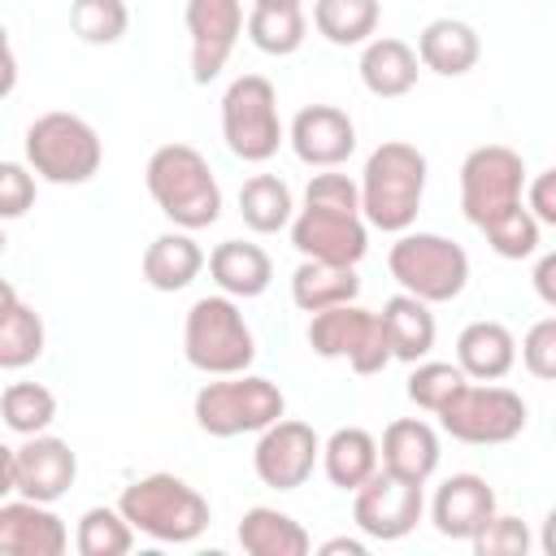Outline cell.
I'll use <instances>...</instances> for the list:
<instances>
[{
  "label": "cell",
  "instance_id": "1",
  "mask_svg": "<svg viewBox=\"0 0 556 556\" xmlns=\"http://www.w3.org/2000/svg\"><path fill=\"white\" fill-rule=\"evenodd\" d=\"M148 195L178 230H204L222 217V187L204 152L191 143H161L143 169Z\"/></svg>",
  "mask_w": 556,
  "mask_h": 556
},
{
  "label": "cell",
  "instance_id": "16",
  "mask_svg": "<svg viewBox=\"0 0 556 556\" xmlns=\"http://www.w3.org/2000/svg\"><path fill=\"white\" fill-rule=\"evenodd\" d=\"M182 22L191 35V83L204 87L226 70L248 17L239 0H187Z\"/></svg>",
  "mask_w": 556,
  "mask_h": 556
},
{
  "label": "cell",
  "instance_id": "44",
  "mask_svg": "<svg viewBox=\"0 0 556 556\" xmlns=\"http://www.w3.org/2000/svg\"><path fill=\"white\" fill-rule=\"evenodd\" d=\"M539 547H543L547 556H556V508H547V517H543V530H539Z\"/></svg>",
  "mask_w": 556,
  "mask_h": 556
},
{
  "label": "cell",
  "instance_id": "11",
  "mask_svg": "<svg viewBox=\"0 0 556 556\" xmlns=\"http://www.w3.org/2000/svg\"><path fill=\"white\" fill-rule=\"evenodd\" d=\"M308 348L321 361H348L356 374H378V369H387V361H395L382 317L369 313V308H361L356 300L313 313V321H308Z\"/></svg>",
  "mask_w": 556,
  "mask_h": 556
},
{
  "label": "cell",
  "instance_id": "20",
  "mask_svg": "<svg viewBox=\"0 0 556 556\" xmlns=\"http://www.w3.org/2000/svg\"><path fill=\"white\" fill-rule=\"evenodd\" d=\"M378 452H382V469H391V473H400V478H408V482H421V486H426V482L434 478V469H439V434H434V426L421 421V417H400V421H391V426L382 430Z\"/></svg>",
  "mask_w": 556,
  "mask_h": 556
},
{
  "label": "cell",
  "instance_id": "4",
  "mask_svg": "<svg viewBox=\"0 0 556 556\" xmlns=\"http://www.w3.org/2000/svg\"><path fill=\"white\" fill-rule=\"evenodd\" d=\"M182 352L187 365L222 378V374H248V365L256 361V339L235 304V295H204L187 308L182 321Z\"/></svg>",
  "mask_w": 556,
  "mask_h": 556
},
{
  "label": "cell",
  "instance_id": "17",
  "mask_svg": "<svg viewBox=\"0 0 556 556\" xmlns=\"http://www.w3.org/2000/svg\"><path fill=\"white\" fill-rule=\"evenodd\" d=\"M291 152L313 169H339L356 152V126L334 104H304L291 117Z\"/></svg>",
  "mask_w": 556,
  "mask_h": 556
},
{
  "label": "cell",
  "instance_id": "22",
  "mask_svg": "<svg viewBox=\"0 0 556 556\" xmlns=\"http://www.w3.org/2000/svg\"><path fill=\"white\" fill-rule=\"evenodd\" d=\"M208 274L213 282L235 295V300H256L269 291L274 282V261L261 243H243V239H226L208 252Z\"/></svg>",
  "mask_w": 556,
  "mask_h": 556
},
{
  "label": "cell",
  "instance_id": "10",
  "mask_svg": "<svg viewBox=\"0 0 556 556\" xmlns=\"http://www.w3.org/2000/svg\"><path fill=\"white\" fill-rule=\"evenodd\" d=\"M521 187H526V161L504 143H482L460 161V213L478 230L521 208Z\"/></svg>",
  "mask_w": 556,
  "mask_h": 556
},
{
  "label": "cell",
  "instance_id": "33",
  "mask_svg": "<svg viewBox=\"0 0 556 556\" xmlns=\"http://www.w3.org/2000/svg\"><path fill=\"white\" fill-rule=\"evenodd\" d=\"M243 30L265 56H291V52H300L308 22H304L300 4H252Z\"/></svg>",
  "mask_w": 556,
  "mask_h": 556
},
{
  "label": "cell",
  "instance_id": "23",
  "mask_svg": "<svg viewBox=\"0 0 556 556\" xmlns=\"http://www.w3.org/2000/svg\"><path fill=\"white\" fill-rule=\"evenodd\" d=\"M417 56H421L426 70H434V74H443V78H460V74H469V70L478 65L482 39H478V30H473L469 22H460V17H434V22H426V30L417 35Z\"/></svg>",
  "mask_w": 556,
  "mask_h": 556
},
{
  "label": "cell",
  "instance_id": "15",
  "mask_svg": "<svg viewBox=\"0 0 556 556\" xmlns=\"http://www.w3.org/2000/svg\"><path fill=\"white\" fill-rule=\"evenodd\" d=\"M317 460H321V439L308 421H295V417H278L274 426H265L256 439V452H252L256 478L274 491L304 486Z\"/></svg>",
  "mask_w": 556,
  "mask_h": 556
},
{
  "label": "cell",
  "instance_id": "41",
  "mask_svg": "<svg viewBox=\"0 0 556 556\" xmlns=\"http://www.w3.org/2000/svg\"><path fill=\"white\" fill-rule=\"evenodd\" d=\"M35 204V174H26V165L4 161L0 165V217H22Z\"/></svg>",
  "mask_w": 556,
  "mask_h": 556
},
{
  "label": "cell",
  "instance_id": "14",
  "mask_svg": "<svg viewBox=\"0 0 556 556\" xmlns=\"http://www.w3.org/2000/svg\"><path fill=\"white\" fill-rule=\"evenodd\" d=\"M291 248L308 261H334L356 265L369 252V222L361 208H330V204H304L291 222Z\"/></svg>",
  "mask_w": 556,
  "mask_h": 556
},
{
  "label": "cell",
  "instance_id": "45",
  "mask_svg": "<svg viewBox=\"0 0 556 556\" xmlns=\"http://www.w3.org/2000/svg\"><path fill=\"white\" fill-rule=\"evenodd\" d=\"M321 552H326V556H334V552H348V556H365V543H361V539H330V543H321Z\"/></svg>",
  "mask_w": 556,
  "mask_h": 556
},
{
  "label": "cell",
  "instance_id": "9",
  "mask_svg": "<svg viewBox=\"0 0 556 556\" xmlns=\"http://www.w3.org/2000/svg\"><path fill=\"white\" fill-rule=\"evenodd\" d=\"M439 426L456 439V443H473V447H491V443H508L526 430V400L508 387L495 382H465L439 413Z\"/></svg>",
  "mask_w": 556,
  "mask_h": 556
},
{
  "label": "cell",
  "instance_id": "32",
  "mask_svg": "<svg viewBox=\"0 0 556 556\" xmlns=\"http://www.w3.org/2000/svg\"><path fill=\"white\" fill-rule=\"evenodd\" d=\"M378 13H382L378 0H313V26L334 48L369 43L378 30Z\"/></svg>",
  "mask_w": 556,
  "mask_h": 556
},
{
  "label": "cell",
  "instance_id": "28",
  "mask_svg": "<svg viewBox=\"0 0 556 556\" xmlns=\"http://www.w3.org/2000/svg\"><path fill=\"white\" fill-rule=\"evenodd\" d=\"M361 295V278L356 265H334V261H300V269L291 274V300L295 308H304L308 317L334 304H352Z\"/></svg>",
  "mask_w": 556,
  "mask_h": 556
},
{
  "label": "cell",
  "instance_id": "18",
  "mask_svg": "<svg viewBox=\"0 0 556 556\" xmlns=\"http://www.w3.org/2000/svg\"><path fill=\"white\" fill-rule=\"evenodd\" d=\"M495 517V491L486 478L478 473H452L434 500H430V521L443 539H465L473 543V534Z\"/></svg>",
  "mask_w": 556,
  "mask_h": 556
},
{
  "label": "cell",
  "instance_id": "7",
  "mask_svg": "<svg viewBox=\"0 0 556 556\" xmlns=\"http://www.w3.org/2000/svg\"><path fill=\"white\" fill-rule=\"evenodd\" d=\"M387 269L400 282V291L426 304H447L469 287V252L456 239L430 230H404L387 252Z\"/></svg>",
  "mask_w": 556,
  "mask_h": 556
},
{
  "label": "cell",
  "instance_id": "34",
  "mask_svg": "<svg viewBox=\"0 0 556 556\" xmlns=\"http://www.w3.org/2000/svg\"><path fill=\"white\" fill-rule=\"evenodd\" d=\"M0 417L22 439L43 434L56 421V395L43 382H9L0 395Z\"/></svg>",
  "mask_w": 556,
  "mask_h": 556
},
{
  "label": "cell",
  "instance_id": "27",
  "mask_svg": "<svg viewBox=\"0 0 556 556\" xmlns=\"http://www.w3.org/2000/svg\"><path fill=\"white\" fill-rule=\"evenodd\" d=\"M378 317H382V326H387V339H391V356H395V361L417 365V361L430 356L439 326H434V313H430L426 300L400 291V295H391V300L378 308Z\"/></svg>",
  "mask_w": 556,
  "mask_h": 556
},
{
  "label": "cell",
  "instance_id": "46",
  "mask_svg": "<svg viewBox=\"0 0 556 556\" xmlns=\"http://www.w3.org/2000/svg\"><path fill=\"white\" fill-rule=\"evenodd\" d=\"M252 4H304V0H252Z\"/></svg>",
  "mask_w": 556,
  "mask_h": 556
},
{
  "label": "cell",
  "instance_id": "37",
  "mask_svg": "<svg viewBox=\"0 0 556 556\" xmlns=\"http://www.w3.org/2000/svg\"><path fill=\"white\" fill-rule=\"evenodd\" d=\"M465 382H469V374H465L460 365H452V361H417L404 391H408V400H413L417 408L439 413Z\"/></svg>",
  "mask_w": 556,
  "mask_h": 556
},
{
  "label": "cell",
  "instance_id": "31",
  "mask_svg": "<svg viewBox=\"0 0 556 556\" xmlns=\"http://www.w3.org/2000/svg\"><path fill=\"white\" fill-rule=\"evenodd\" d=\"M239 217L248 230L256 235H278L295 222V200H291V187L278 178V174H252L243 187H239Z\"/></svg>",
  "mask_w": 556,
  "mask_h": 556
},
{
  "label": "cell",
  "instance_id": "40",
  "mask_svg": "<svg viewBox=\"0 0 556 556\" xmlns=\"http://www.w3.org/2000/svg\"><path fill=\"white\" fill-rule=\"evenodd\" d=\"M521 365L543 378V382H556V317H543L526 330L521 339Z\"/></svg>",
  "mask_w": 556,
  "mask_h": 556
},
{
  "label": "cell",
  "instance_id": "26",
  "mask_svg": "<svg viewBox=\"0 0 556 556\" xmlns=\"http://www.w3.org/2000/svg\"><path fill=\"white\" fill-rule=\"evenodd\" d=\"M321 469L339 491H361L378 469H382V452L378 439L361 426H339L326 443H321Z\"/></svg>",
  "mask_w": 556,
  "mask_h": 556
},
{
  "label": "cell",
  "instance_id": "12",
  "mask_svg": "<svg viewBox=\"0 0 556 556\" xmlns=\"http://www.w3.org/2000/svg\"><path fill=\"white\" fill-rule=\"evenodd\" d=\"M0 460H4L0 491H17L39 504H56L78 478V456L56 434H30L22 447H0Z\"/></svg>",
  "mask_w": 556,
  "mask_h": 556
},
{
  "label": "cell",
  "instance_id": "35",
  "mask_svg": "<svg viewBox=\"0 0 556 556\" xmlns=\"http://www.w3.org/2000/svg\"><path fill=\"white\" fill-rule=\"evenodd\" d=\"M74 547H78V556H126L135 547V526L126 521L122 508L96 504L78 517Z\"/></svg>",
  "mask_w": 556,
  "mask_h": 556
},
{
  "label": "cell",
  "instance_id": "36",
  "mask_svg": "<svg viewBox=\"0 0 556 556\" xmlns=\"http://www.w3.org/2000/svg\"><path fill=\"white\" fill-rule=\"evenodd\" d=\"M130 26L126 0H74L70 4V30L83 43H117Z\"/></svg>",
  "mask_w": 556,
  "mask_h": 556
},
{
  "label": "cell",
  "instance_id": "43",
  "mask_svg": "<svg viewBox=\"0 0 556 556\" xmlns=\"http://www.w3.org/2000/svg\"><path fill=\"white\" fill-rule=\"evenodd\" d=\"M530 282H534V295H539L547 308H556V252L539 256V265H534Z\"/></svg>",
  "mask_w": 556,
  "mask_h": 556
},
{
  "label": "cell",
  "instance_id": "8",
  "mask_svg": "<svg viewBox=\"0 0 556 556\" xmlns=\"http://www.w3.org/2000/svg\"><path fill=\"white\" fill-rule=\"evenodd\" d=\"M222 139L239 161H269L287 130L278 117V91L265 74H239L222 96Z\"/></svg>",
  "mask_w": 556,
  "mask_h": 556
},
{
  "label": "cell",
  "instance_id": "3",
  "mask_svg": "<svg viewBox=\"0 0 556 556\" xmlns=\"http://www.w3.org/2000/svg\"><path fill=\"white\" fill-rule=\"evenodd\" d=\"M117 508L126 513V521L139 534H148L156 543H195L208 530V500L178 473L135 478L122 491Z\"/></svg>",
  "mask_w": 556,
  "mask_h": 556
},
{
  "label": "cell",
  "instance_id": "19",
  "mask_svg": "<svg viewBox=\"0 0 556 556\" xmlns=\"http://www.w3.org/2000/svg\"><path fill=\"white\" fill-rule=\"evenodd\" d=\"M70 547L65 521L39 500H4L0 504V552L4 556H61Z\"/></svg>",
  "mask_w": 556,
  "mask_h": 556
},
{
  "label": "cell",
  "instance_id": "42",
  "mask_svg": "<svg viewBox=\"0 0 556 556\" xmlns=\"http://www.w3.org/2000/svg\"><path fill=\"white\" fill-rule=\"evenodd\" d=\"M526 204H530V213H534L543 226H556V169H543V174L530 182Z\"/></svg>",
  "mask_w": 556,
  "mask_h": 556
},
{
  "label": "cell",
  "instance_id": "13",
  "mask_svg": "<svg viewBox=\"0 0 556 556\" xmlns=\"http://www.w3.org/2000/svg\"><path fill=\"white\" fill-rule=\"evenodd\" d=\"M426 513V500H421V482H408L391 469H378L352 500V521L361 534L378 539V543H395L404 534L417 530Z\"/></svg>",
  "mask_w": 556,
  "mask_h": 556
},
{
  "label": "cell",
  "instance_id": "29",
  "mask_svg": "<svg viewBox=\"0 0 556 556\" xmlns=\"http://www.w3.org/2000/svg\"><path fill=\"white\" fill-rule=\"evenodd\" d=\"M39 356H43V321L17 295V287L4 282V291H0V365L4 369H22V365H30Z\"/></svg>",
  "mask_w": 556,
  "mask_h": 556
},
{
  "label": "cell",
  "instance_id": "21",
  "mask_svg": "<svg viewBox=\"0 0 556 556\" xmlns=\"http://www.w3.org/2000/svg\"><path fill=\"white\" fill-rule=\"evenodd\" d=\"M417 74H421V56L417 48H408L404 39L395 35H378L365 43L361 52V83L369 96L378 100H400L417 87Z\"/></svg>",
  "mask_w": 556,
  "mask_h": 556
},
{
  "label": "cell",
  "instance_id": "30",
  "mask_svg": "<svg viewBox=\"0 0 556 556\" xmlns=\"http://www.w3.org/2000/svg\"><path fill=\"white\" fill-rule=\"evenodd\" d=\"M239 547L252 556H304L313 547V539L295 517L256 504L239 521Z\"/></svg>",
  "mask_w": 556,
  "mask_h": 556
},
{
  "label": "cell",
  "instance_id": "6",
  "mask_svg": "<svg viewBox=\"0 0 556 556\" xmlns=\"http://www.w3.org/2000/svg\"><path fill=\"white\" fill-rule=\"evenodd\" d=\"M100 161H104V143L96 126L78 113L52 109L26 126V165L43 182H56V187L91 182L100 174Z\"/></svg>",
  "mask_w": 556,
  "mask_h": 556
},
{
  "label": "cell",
  "instance_id": "25",
  "mask_svg": "<svg viewBox=\"0 0 556 556\" xmlns=\"http://www.w3.org/2000/svg\"><path fill=\"white\" fill-rule=\"evenodd\" d=\"M456 365L473 382H500L517 365V339L504 321H469L456 339Z\"/></svg>",
  "mask_w": 556,
  "mask_h": 556
},
{
  "label": "cell",
  "instance_id": "5",
  "mask_svg": "<svg viewBox=\"0 0 556 556\" xmlns=\"http://www.w3.org/2000/svg\"><path fill=\"white\" fill-rule=\"evenodd\" d=\"M195 426L213 439H235V434H261L287 413V395L278 382L261 374H222L195 391Z\"/></svg>",
  "mask_w": 556,
  "mask_h": 556
},
{
  "label": "cell",
  "instance_id": "24",
  "mask_svg": "<svg viewBox=\"0 0 556 556\" xmlns=\"http://www.w3.org/2000/svg\"><path fill=\"white\" fill-rule=\"evenodd\" d=\"M139 269H143V282L152 291H182V287H191L200 278L204 252L191 239V230H165L143 248Z\"/></svg>",
  "mask_w": 556,
  "mask_h": 556
},
{
  "label": "cell",
  "instance_id": "38",
  "mask_svg": "<svg viewBox=\"0 0 556 556\" xmlns=\"http://www.w3.org/2000/svg\"><path fill=\"white\" fill-rule=\"evenodd\" d=\"M539 226H543V222L530 213V204H521V208L504 213L500 222H491L482 235H486V243H491L495 256H504V261H521V256L539 252Z\"/></svg>",
  "mask_w": 556,
  "mask_h": 556
},
{
  "label": "cell",
  "instance_id": "39",
  "mask_svg": "<svg viewBox=\"0 0 556 556\" xmlns=\"http://www.w3.org/2000/svg\"><path fill=\"white\" fill-rule=\"evenodd\" d=\"M473 552L478 556H526L530 552V530L521 517L495 513L478 534H473Z\"/></svg>",
  "mask_w": 556,
  "mask_h": 556
},
{
  "label": "cell",
  "instance_id": "2",
  "mask_svg": "<svg viewBox=\"0 0 556 556\" xmlns=\"http://www.w3.org/2000/svg\"><path fill=\"white\" fill-rule=\"evenodd\" d=\"M426 195V156L404 143V139H387L369 152L365 169H361V213L374 230L387 235H404L417 222Z\"/></svg>",
  "mask_w": 556,
  "mask_h": 556
}]
</instances>
